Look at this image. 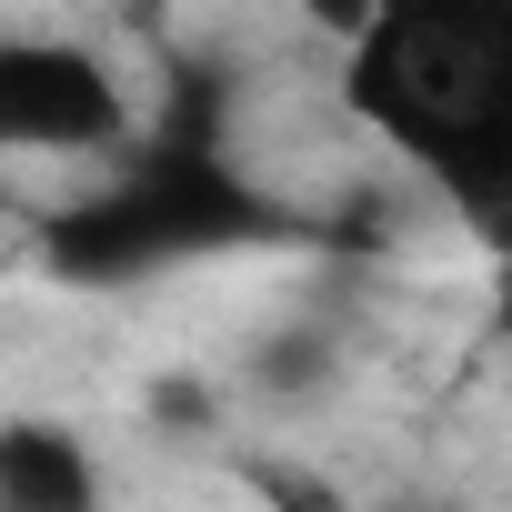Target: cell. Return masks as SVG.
Instances as JSON below:
<instances>
[{"label": "cell", "instance_id": "cell-1", "mask_svg": "<svg viewBox=\"0 0 512 512\" xmlns=\"http://www.w3.org/2000/svg\"><path fill=\"white\" fill-rule=\"evenodd\" d=\"M342 101L462 211L512 221V0H382L342 51Z\"/></svg>", "mask_w": 512, "mask_h": 512}, {"label": "cell", "instance_id": "cell-2", "mask_svg": "<svg viewBox=\"0 0 512 512\" xmlns=\"http://www.w3.org/2000/svg\"><path fill=\"white\" fill-rule=\"evenodd\" d=\"M131 91L91 41L0 31V161H121Z\"/></svg>", "mask_w": 512, "mask_h": 512}, {"label": "cell", "instance_id": "cell-3", "mask_svg": "<svg viewBox=\"0 0 512 512\" xmlns=\"http://www.w3.org/2000/svg\"><path fill=\"white\" fill-rule=\"evenodd\" d=\"M91 492H101V472L81 462L71 432H41V422L0 432V502L11 512H81Z\"/></svg>", "mask_w": 512, "mask_h": 512}, {"label": "cell", "instance_id": "cell-4", "mask_svg": "<svg viewBox=\"0 0 512 512\" xmlns=\"http://www.w3.org/2000/svg\"><path fill=\"white\" fill-rule=\"evenodd\" d=\"M292 11H302V31H322L332 51H352V41L372 31V11H382V0H292Z\"/></svg>", "mask_w": 512, "mask_h": 512}]
</instances>
